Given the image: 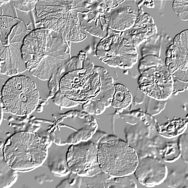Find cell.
I'll return each instance as SVG.
<instances>
[{
	"instance_id": "cell-1",
	"label": "cell",
	"mask_w": 188,
	"mask_h": 188,
	"mask_svg": "<svg viewBox=\"0 0 188 188\" xmlns=\"http://www.w3.org/2000/svg\"><path fill=\"white\" fill-rule=\"evenodd\" d=\"M21 53L27 70L42 80L66 74L67 63L71 57L67 42L55 32L43 27L33 29L25 36Z\"/></svg>"
},
{
	"instance_id": "cell-2",
	"label": "cell",
	"mask_w": 188,
	"mask_h": 188,
	"mask_svg": "<svg viewBox=\"0 0 188 188\" xmlns=\"http://www.w3.org/2000/svg\"><path fill=\"white\" fill-rule=\"evenodd\" d=\"M86 0H38L35 14L44 27L58 34L66 42L84 40L87 35L78 24L79 13L85 10Z\"/></svg>"
},
{
	"instance_id": "cell-5",
	"label": "cell",
	"mask_w": 188,
	"mask_h": 188,
	"mask_svg": "<svg viewBox=\"0 0 188 188\" xmlns=\"http://www.w3.org/2000/svg\"><path fill=\"white\" fill-rule=\"evenodd\" d=\"M39 95L34 82L24 75L12 77L1 91L2 103L8 111L24 116L32 113L37 107Z\"/></svg>"
},
{
	"instance_id": "cell-4",
	"label": "cell",
	"mask_w": 188,
	"mask_h": 188,
	"mask_svg": "<svg viewBox=\"0 0 188 188\" xmlns=\"http://www.w3.org/2000/svg\"><path fill=\"white\" fill-rule=\"evenodd\" d=\"M97 159L99 167L112 177H122L134 173L138 158L134 149L120 139L109 140L98 147Z\"/></svg>"
},
{
	"instance_id": "cell-13",
	"label": "cell",
	"mask_w": 188,
	"mask_h": 188,
	"mask_svg": "<svg viewBox=\"0 0 188 188\" xmlns=\"http://www.w3.org/2000/svg\"><path fill=\"white\" fill-rule=\"evenodd\" d=\"M115 91L111 105L117 109H124L131 104L132 96L128 88L120 83L114 84Z\"/></svg>"
},
{
	"instance_id": "cell-17",
	"label": "cell",
	"mask_w": 188,
	"mask_h": 188,
	"mask_svg": "<svg viewBox=\"0 0 188 188\" xmlns=\"http://www.w3.org/2000/svg\"><path fill=\"white\" fill-rule=\"evenodd\" d=\"M173 7L179 18L183 21H188V0H175Z\"/></svg>"
},
{
	"instance_id": "cell-15",
	"label": "cell",
	"mask_w": 188,
	"mask_h": 188,
	"mask_svg": "<svg viewBox=\"0 0 188 188\" xmlns=\"http://www.w3.org/2000/svg\"><path fill=\"white\" fill-rule=\"evenodd\" d=\"M158 152L161 155V158L163 161L168 163L175 162L181 155L177 142H165L158 149Z\"/></svg>"
},
{
	"instance_id": "cell-8",
	"label": "cell",
	"mask_w": 188,
	"mask_h": 188,
	"mask_svg": "<svg viewBox=\"0 0 188 188\" xmlns=\"http://www.w3.org/2000/svg\"><path fill=\"white\" fill-rule=\"evenodd\" d=\"M98 149L97 144L89 140L71 145L66 154L68 168L81 177H91L102 172L98 161Z\"/></svg>"
},
{
	"instance_id": "cell-7",
	"label": "cell",
	"mask_w": 188,
	"mask_h": 188,
	"mask_svg": "<svg viewBox=\"0 0 188 188\" xmlns=\"http://www.w3.org/2000/svg\"><path fill=\"white\" fill-rule=\"evenodd\" d=\"M101 86L99 74L83 68L66 73L59 83L60 91L64 97L82 106L97 97Z\"/></svg>"
},
{
	"instance_id": "cell-16",
	"label": "cell",
	"mask_w": 188,
	"mask_h": 188,
	"mask_svg": "<svg viewBox=\"0 0 188 188\" xmlns=\"http://www.w3.org/2000/svg\"><path fill=\"white\" fill-rule=\"evenodd\" d=\"M107 188H137L135 181L129 175L122 177L109 176L105 180Z\"/></svg>"
},
{
	"instance_id": "cell-18",
	"label": "cell",
	"mask_w": 188,
	"mask_h": 188,
	"mask_svg": "<svg viewBox=\"0 0 188 188\" xmlns=\"http://www.w3.org/2000/svg\"><path fill=\"white\" fill-rule=\"evenodd\" d=\"M14 7L19 11L27 13L35 8L38 0H12Z\"/></svg>"
},
{
	"instance_id": "cell-6",
	"label": "cell",
	"mask_w": 188,
	"mask_h": 188,
	"mask_svg": "<svg viewBox=\"0 0 188 188\" xmlns=\"http://www.w3.org/2000/svg\"><path fill=\"white\" fill-rule=\"evenodd\" d=\"M107 34L97 45L96 54L110 67L126 69L137 62L138 54L134 46L123 37V32L107 28Z\"/></svg>"
},
{
	"instance_id": "cell-3",
	"label": "cell",
	"mask_w": 188,
	"mask_h": 188,
	"mask_svg": "<svg viewBox=\"0 0 188 188\" xmlns=\"http://www.w3.org/2000/svg\"><path fill=\"white\" fill-rule=\"evenodd\" d=\"M0 72L13 77L27 70L22 59L24 39L32 30L21 19L3 15L0 17Z\"/></svg>"
},
{
	"instance_id": "cell-20",
	"label": "cell",
	"mask_w": 188,
	"mask_h": 188,
	"mask_svg": "<svg viewBox=\"0 0 188 188\" xmlns=\"http://www.w3.org/2000/svg\"><path fill=\"white\" fill-rule=\"evenodd\" d=\"M35 180L37 181L39 184H41L43 183V181L51 182L53 181V179L45 175H43L35 177Z\"/></svg>"
},
{
	"instance_id": "cell-11",
	"label": "cell",
	"mask_w": 188,
	"mask_h": 188,
	"mask_svg": "<svg viewBox=\"0 0 188 188\" xmlns=\"http://www.w3.org/2000/svg\"><path fill=\"white\" fill-rule=\"evenodd\" d=\"M122 2L113 8L105 9L104 20L107 27L117 32H124L134 26L139 12L132 8L130 1Z\"/></svg>"
},
{
	"instance_id": "cell-14",
	"label": "cell",
	"mask_w": 188,
	"mask_h": 188,
	"mask_svg": "<svg viewBox=\"0 0 188 188\" xmlns=\"http://www.w3.org/2000/svg\"><path fill=\"white\" fill-rule=\"evenodd\" d=\"M169 187L181 188L187 187L188 184L187 168L177 169L168 174L164 181Z\"/></svg>"
},
{
	"instance_id": "cell-10",
	"label": "cell",
	"mask_w": 188,
	"mask_h": 188,
	"mask_svg": "<svg viewBox=\"0 0 188 188\" xmlns=\"http://www.w3.org/2000/svg\"><path fill=\"white\" fill-rule=\"evenodd\" d=\"M165 65L168 71L181 81H188V44L174 40L166 52Z\"/></svg>"
},
{
	"instance_id": "cell-12",
	"label": "cell",
	"mask_w": 188,
	"mask_h": 188,
	"mask_svg": "<svg viewBox=\"0 0 188 188\" xmlns=\"http://www.w3.org/2000/svg\"><path fill=\"white\" fill-rule=\"evenodd\" d=\"M127 129L125 131L126 142L137 153L138 159L147 157H156L158 149L165 143L156 136L152 138H147L141 129Z\"/></svg>"
},
{
	"instance_id": "cell-19",
	"label": "cell",
	"mask_w": 188,
	"mask_h": 188,
	"mask_svg": "<svg viewBox=\"0 0 188 188\" xmlns=\"http://www.w3.org/2000/svg\"><path fill=\"white\" fill-rule=\"evenodd\" d=\"M177 144L181 152V157L185 162L188 163V135L182 134L179 137Z\"/></svg>"
},
{
	"instance_id": "cell-9",
	"label": "cell",
	"mask_w": 188,
	"mask_h": 188,
	"mask_svg": "<svg viewBox=\"0 0 188 188\" xmlns=\"http://www.w3.org/2000/svg\"><path fill=\"white\" fill-rule=\"evenodd\" d=\"M138 181L147 187H153L164 182L168 174L166 165L157 157H147L138 159L134 173Z\"/></svg>"
}]
</instances>
